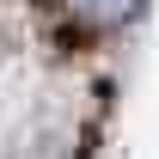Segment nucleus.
<instances>
[{"instance_id":"obj_1","label":"nucleus","mask_w":159,"mask_h":159,"mask_svg":"<svg viewBox=\"0 0 159 159\" xmlns=\"http://www.w3.org/2000/svg\"><path fill=\"white\" fill-rule=\"evenodd\" d=\"M67 12H80L92 25H122V19L141 12V0H67Z\"/></svg>"}]
</instances>
